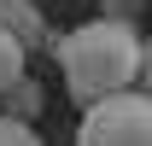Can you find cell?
I'll use <instances>...</instances> for the list:
<instances>
[{"label": "cell", "mask_w": 152, "mask_h": 146, "mask_svg": "<svg viewBox=\"0 0 152 146\" xmlns=\"http://www.w3.org/2000/svg\"><path fill=\"white\" fill-rule=\"evenodd\" d=\"M140 47L146 41L134 35L129 18H88V23H76L70 35L53 41V58H58V70H64L70 99L99 105V99L123 93L140 76Z\"/></svg>", "instance_id": "cell-1"}, {"label": "cell", "mask_w": 152, "mask_h": 146, "mask_svg": "<svg viewBox=\"0 0 152 146\" xmlns=\"http://www.w3.org/2000/svg\"><path fill=\"white\" fill-rule=\"evenodd\" d=\"M76 146H152V93H111L99 105L82 111V128H76Z\"/></svg>", "instance_id": "cell-2"}, {"label": "cell", "mask_w": 152, "mask_h": 146, "mask_svg": "<svg viewBox=\"0 0 152 146\" xmlns=\"http://www.w3.org/2000/svg\"><path fill=\"white\" fill-rule=\"evenodd\" d=\"M0 23H6V29H12V35H18L23 47L47 35V23H41V12L29 6V0H0Z\"/></svg>", "instance_id": "cell-3"}, {"label": "cell", "mask_w": 152, "mask_h": 146, "mask_svg": "<svg viewBox=\"0 0 152 146\" xmlns=\"http://www.w3.org/2000/svg\"><path fill=\"white\" fill-rule=\"evenodd\" d=\"M12 82H23V41L0 23V93L12 88Z\"/></svg>", "instance_id": "cell-4"}, {"label": "cell", "mask_w": 152, "mask_h": 146, "mask_svg": "<svg viewBox=\"0 0 152 146\" xmlns=\"http://www.w3.org/2000/svg\"><path fill=\"white\" fill-rule=\"evenodd\" d=\"M0 146H41V134L18 117H0Z\"/></svg>", "instance_id": "cell-5"}, {"label": "cell", "mask_w": 152, "mask_h": 146, "mask_svg": "<svg viewBox=\"0 0 152 146\" xmlns=\"http://www.w3.org/2000/svg\"><path fill=\"white\" fill-rule=\"evenodd\" d=\"M140 82H146V93H152V41L140 47Z\"/></svg>", "instance_id": "cell-6"}]
</instances>
